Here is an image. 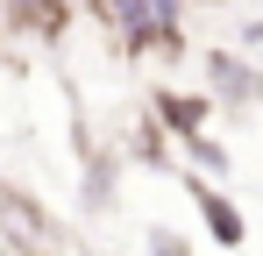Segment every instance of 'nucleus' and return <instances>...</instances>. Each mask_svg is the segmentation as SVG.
Returning a JSON list of instances; mask_svg holds the SVG:
<instances>
[{
    "mask_svg": "<svg viewBox=\"0 0 263 256\" xmlns=\"http://www.w3.org/2000/svg\"><path fill=\"white\" fill-rule=\"evenodd\" d=\"M114 14V29L128 50H157V43H178V22H185V0H100Z\"/></svg>",
    "mask_w": 263,
    "mask_h": 256,
    "instance_id": "nucleus-1",
    "label": "nucleus"
},
{
    "mask_svg": "<svg viewBox=\"0 0 263 256\" xmlns=\"http://www.w3.org/2000/svg\"><path fill=\"white\" fill-rule=\"evenodd\" d=\"M0 14H7V29H36V36L64 29V0H0Z\"/></svg>",
    "mask_w": 263,
    "mask_h": 256,
    "instance_id": "nucleus-2",
    "label": "nucleus"
},
{
    "mask_svg": "<svg viewBox=\"0 0 263 256\" xmlns=\"http://www.w3.org/2000/svg\"><path fill=\"white\" fill-rule=\"evenodd\" d=\"M192 199H199V213H206L214 242H220V249H235V242H242V213H235V199H220V192H206V185H192Z\"/></svg>",
    "mask_w": 263,
    "mask_h": 256,
    "instance_id": "nucleus-3",
    "label": "nucleus"
},
{
    "mask_svg": "<svg viewBox=\"0 0 263 256\" xmlns=\"http://www.w3.org/2000/svg\"><path fill=\"white\" fill-rule=\"evenodd\" d=\"M157 114H164V128H171V135H199V121H206V100H185V93H157Z\"/></svg>",
    "mask_w": 263,
    "mask_h": 256,
    "instance_id": "nucleus-4",
    "label": "nucleus"
},
{
    "mask_svg": "<svg viewBox=\"0 0 263 256\" xmlns=\"http://www.w3.org/2000/svg\"><path fill=\"white\" fill-rule=\"evenodd\" d=\"M214 79H220L228 100H256V79H242V71H235V57H214Z\"/></svg>",
    "mask_w": 263,
    "mask_h": 256,
    "instance_id": "nucleus-5",
    "label": "nucleus"
}]
</instances>
